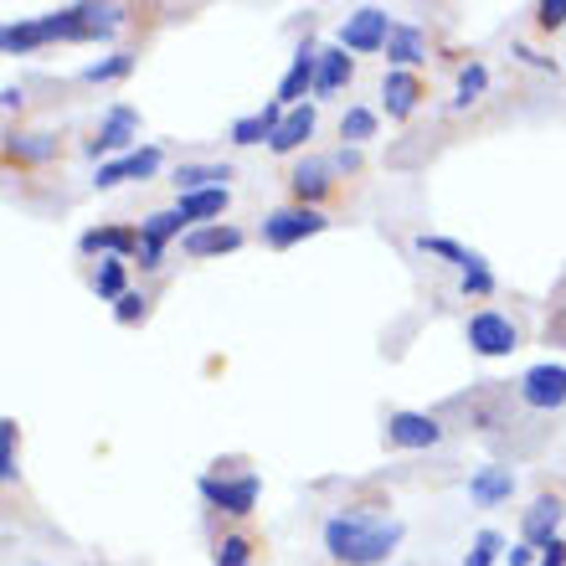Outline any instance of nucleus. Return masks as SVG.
Wrapping results in <instances>:
<instances>
[{
    "label": "nucleus",
    "mask_w": 566,
    "mask_h": 566,
    "mask_svg": "<svg viewBox=\"0 0 566 566\" xmlns=\"http://www.w3.org/2000/svg\"><path fill=\"white\" fill-rule=\"evenodd\" d=\"M463 294H494V279H490V269L463 273Z\"/></svg>",
    "instance_id": "c9c22d12"
},
{
    "label": "nucleus",
    "mask_w": 566,
    "mask_h": 566,
    "mask_svg": "<svg viewBox=\"0 0 566 566\" xmlns=\"http://www.w3.org/2000/svg\"><path fill=\"white\" fill-rule=\"evenodd\" d=\"M484 83H490V73H484L479 62H469V67H463V73H459V104H463V108L474 104L479 93H484Z\"/></svg>",
    "instance_id": "2f4dec72"
},
{
    "label": "nucleus",
    "mask_w": 566,
    "mask_h": 566,
    "mask_svg": "<svg viewBox=\"0 0 566 566\" xmlns=\"http://www.w3.org/2000/svg\"><path fill=\"white\" fill-rule=\"evenodd\" d=\"M36 42H46V27H42V21H21V27H6V36H0V46H6V52H31Z\"/></svg>",
    "instance_id": "a878e982"
},
{
    "label": "nucleus",
    "mask_w": 566,
    "mask_h": 566,
    "mask_svg": "<svg viewBox=\"0 0 566 566\" xmlns=\"http://www.w3.org/2000/svg\"><path fill=\"white\" fill-rule=\"evenodd\" d=\"M114 314H119V325H135L139 314H145V294H124V298H119V310H114Z\"/></svg>",
    "instance_id": "f704fd0d"
},
{
    "label": "nucleus",
    "mask_w": 566,
    "mask_h": 566,
    "mask_svg": "<svg viewBox=\"0 0 566 566\" xmlns=\"http://www.w3.org/2000/svg\"><path fill=\"white\" fill-rule=\"evenodd\" d=\"M387 57H391V62H397V67H402V73H407L412 62H422V57H428V36H422L418 27H397V31H391V42H387Z\"/></svg>",
    "instance_id": "4be33fe9"
},
{
    "label": "nucleus",
    "mask_w": 566,
    "mask_h": 566,
    "mask_svg": "<svg viewBox=\"0 0 566 566\" xmlns=\"http://www.w3.org/2000/svg\"><path fill=\"white\" fill-rule=\"evenodd\" d=\"M0 104H6V108H21V104H27V93H21V88H6V93H0Z\"/></svg>",
    "instance_id": "ea45409f"
},
{
    "label": "nucleus",
    "mask_w": 566,
    "mask_h": 566,
    "mask_svg": "<svg viewBox=\"0 0 566 566\" xmlns=\"http://www.w3.org/2000/svg\"><path fill=\"white\" fill-rule=\"evenodd\" d=\"M180 227H186L180 211H155V217L139 222V242H145V248H139V269H160V248L176 238Z\"/></svg>",
    "instance_id": "1a4fd4ad"
},
{
    "label": "nucleus",
    "mask_w": 566,
    "mask_h": 566,
    "mask_svg": "<svg viewBox=\"0 0 566 566\" xmlns=\"http://www.w3.org/2000/svg\"><path fill=\"white\" fill-rule=\"evenodd\" d=\"M314 67H319V46H298L294 52V67L283 73V83H279V104H289V108H298V98L304 93H314Z\"/></svg>",
    "instance_id": "9b49d317"
},
{
    "label": "nucleus",
    "mask_w": 566,
    "mask_h": 566,
    "mask_svg": "<svg viewBox=\"0 0 566 566\" xmlns=\"http://www.w3.org/2000/svg\"><path fill=\"white\" fill-rule=\"evenodd\" d=\"M510 494H515V474L500 469V463H490V469H479V474L469 479V500H474V505H500Z\"/></svg>",
    "instance_id": "a211bd4d"
},
{
    "label": "nucleus",
    "mask_w": 566,
    "mask_h": 566,
    "mask_svg": "<svg viewBox=\"0 0 566 566\" xmlns=\"http://www.w3.org/2000/svg\"><path fill=\"white\" fill-rule=\"evenodd\" d=\"M0 479H6V484L15 479V422L11 418L0 422Z\"/></svg>",
    "instance_id": "473e14b6"
},
{
    "label": "nucleus",
    "mask_w": 566,
    "mask_h": 566,
    "mask_svg": "<svg viewBox=\"0 0 566 566\" xmlns=\"http://www.w3.org/2000/svg\"><path fill=\"white\" fill-rule=\"evenodd\" d=\"M77 248L83 253H108V258H139V232H129V227H93V232H83L77 238Z\"/></svg>",
    "instance_id": "ddd939ff"
},
{
    "label": "nucleus",
    "mask_w": 566,
    "mask_h": 566,
    "mask_svg": "<svg viewBox=\"0 0 566 566\" xmlns=\"http://www.w3.org/2000/svg\"><path fill=\"white\" fill-rule=\"evenodd\" d=\"M387 443L391 448H432V443H443V428L432 418H422V412H391Z\"/></svg>",
    "instance_id": "6e6552de"
},
{
    "label": "nucleus",
    "mask_w": 566,
    "mask_h": 566,
    "mask_svg": "<svg viewBox=\"0 0 566 566\" xmlns=\"http://www.w3.org/2000/svg\"><path fill=\"white\" fill-rule=\"evenodd\" d=\"M52 155V139L46 135H15L11 139V160H46Z\"/></svg>",
    "instance_id": "7c9ffc66"
},
{
    "label": "nucleus",
    "mask_w": 566,
    "mask_h": 566,
    "mask_svg": "<svg viewBox=\"0 0 566 566\" xmlns=\"http://www.w3.org/2000/svg\"><path fill=\"white\" fill-rule=\"evenodd\" d=\"M176 211L186 222H207V217H222L227 211V191H196V196H180Z\"/></svg>",
    "instance_id": "b1692460"
},
{
    "label": "nucleus",
    "mask_w": 566,
    "mask_h": 566,
    "mask_svg": "<svg viewBox=\"0 0 566 566\" xmlns=\"http://www.w3.org/2000/svg\"><path fill=\"white\" fill-rule=\"evenodd\" d=\"M531 556H536V546H510V566H531Z\"/></svg>",
    "instance_id": "4c0bfd02"
},
{
    "label": "nucleus",
    "mask_w": 566,
    "mask_h": 566,
    "mask_svg": "<svg viewBox=\"0 0 566 566\" xmlns=\"http://www.w3.org/2000/svg\"><path fill=\"white\" fill-rule=\"evenodd\" d=\"M232 180V165H180L176 170V191L196 196V191H227Z\"/></svg>",
    "instance_id": "6ab92c4d"
},
{
    "label": "nucleus",
    "mask_w": 566,
    "mask_h": 566,
    "mask_svg": "<svg viewBox=\"0 0 566 566\" xmlns=\"http://www.w3.org/2000/svg\"><path fill=\"white\" fill-rule=\"evenodd\" d=\"M381 98H387L391 119H407V114L418 108V98H422V83L412 73H402V67H391V73L381 77Z\"/></svg>",
    "instance_id": "2eb2a0df"
},
{
    "label": "nucleus",
    "mask_w": 566,
    "mask_h": 566,
    "mask_svg": "<svg viewBox=\"0 0 566 566\" xmlns=\"http://www.w3.org/2000/svg\"><path fill=\"white\" fill-rule=\"evenodd\" d=\"M463 335H469V350H474V356H510V350L521 345V329L510 325L505 314H494V310L474 314Z\"/></svg>",
    "instance_id": "7ed1b4c3"
},
{
    "label": "nucleus",
    "mask_w": 566,
    "mask_h": 566,
    "mask_svg": "<svg viewBox=\"0 0 566 566\" xmlns=\"http://www.w3.org/2000/svg\"><path fill=\"white\" fill-rule=\"evenodd\" d=\"M180 248H186V258H217V253L242 248V232L238 227H196V232L180 238Z\"/></svg>",
    "instance_id": "4468645a"
},
{
    "label": "nucleus",
    "mask_w": 566,
    "mask_h": 566,
    "mask_svg": "<svg viewBox=\"0 0 566 566\" xmlns=\"http://www.w3.org/2000/svg\"><path fill=\"white\" fill-rule=\"evenodd\" d=\"M350 57H345V46H319V67H314V93L329 98V93H340L350 83Z\"/></svg>",
    "instance_id": "dca6fc26"
},
{
    "label": "nucleus",
    "mask_w": 566,
    "mask_h": 566,
    "mask_svg": "<svg viewBox=\"0 0 566 566\" xmlns=\"http://www.w3.org/2000/svg\"><path fill=\"white\" fill-rule=\"evenodd\" d=\"M217 566H253V541L248 536H222L217 541Z\"/></svg>",
    "instance_id": "c85d7f7f"
},
{
    "label": "nucleus",
    "mask_w": 566,
    "mask_h": 566,
    "mask_svg": "<svg viewBox=\"0 0 566 566\" xmlns=\"http://www.w3.org/2000/svg\"><path fill=\"white\" fill-rule=\"evenodd\" d=\"M129 139H139V114L129 104H114L104 114V124H98V135L88 139V155L98 160V155H108V149H124Z\"/></svg>",
    "instance_id": "0eeeda50"
},
{
    "label": "nucleus",
    "mask_w": 566,
    "mask_h": 566,
    "mask_svg": "<svg viewBox=\"0 0 566 566\" xmlns=\"http://www.w3.org/2000/svg\"><path fill=\"white\" fill-rule=\"evenodd\" d=\"M335 165H340V170H360V155H356V149H340V155H335Z\"/></svg>",
    "instance_id": "58836bf2"
},
{
    "label": "nucleus",
    "mask_w": 566,
    "mask_h": 566,
    "mask_svg": "<svg viewBox=\"0 0 566 566\" xmlns=\"http://www.w3.org/2000/svg\"><path fill=\"white\" fill-rule=\"evenodd\" d=\"M371 135H376V114H371V108H345V119H340V139L360 145V139H371Z\"/></svg>",
    "instance_id": "cd10ccee"
},
{
    "label": "nucleus",
    "mask_w": 566,
    "mask_h": 566,
    "mask_svg": "<svg viewBox=\"0 0 566 566\" xmlns=\"http://www.w3.org/2000/svg\"><path fill=\"white\" fill-rule=\"evenodd\" d=\"M402 541V525L397 521H376L366 510H340L325 521V552L345 566H376L387 562Z\"/></svg>",
    "instance_id": "f257e3e1"
},
{
    "label": "nucleus",
    "mask_w": 566,
    "mask_h": 566,
    "mask_svg": "<svg viewBox=\"0 0 566 566\" xmlns=\"http://www.w3.org/2000/svg\"><path fill=\"white\" fill-rule=\"evenodd\" d=\"M391 21L387 11H376V6H360L356 15H345V27H340V46L345 52H381V46L391 42Z\"/></svg>",
    "instance_id": "20e7f679"
},
{
    "label": "nucleus",
    "mask_w": 566,
    "mask_h": 566,
    "mask_svg": "<svg viewBox=\"0 0 566 566\" xmlns=\"http://www.w3.org/2000/svg\"><path fill=\"white\" fill-rule=\"evenodd\" d=\"M160 170V149L149 145V149H135V155H124V160H108V165H98V191H108V186H119V180H145V176H155Z\"/></svg>",
    "instance_id": "9d476101"
},
{
    "label": "nucleus",
    "mask_w": 566,
    "mask_h": 566,
    "mask_svg": "<svg viewBox=\"0 0 566 566\" xmlns=\"http://www.w3.org/2000/svg\"><path fill=\"white\" fill-rule=\"evenodd\" d=\"M279 124H283V104L258 108V114H248V119L232 124V145H263V139H273Z\"/></svg>",
    "instance_id": "aec40b11"
},
{
    "label": "nucleus",
    "mask_w": 566,
    "mask_h": 566,
    "mask_svg": "<svg viewBox=\"0 0 566 566\" xmlns=\"http://www.w3.org/2000/svg\"><path fill=\"white\" fill-rule=\"evenodd\" d=\"M500 552H505V536H500V531H479L474 546H469V556H463V566H494Z\"/></svg>",
    "instance_id": "bb28decb"
},
{
    "label": "nucleus",
    "mask_w": 566,
    "mask_h": 566,
    "mask_svg": "<svg viewBox=\"0 0 566 566\" xmlns=\"http://www.w3.org/2000/svg\"><path fill=\"white\" fill-rule=\"evenodd\" d=\"M129 67H135V57H129V52H114V57H104V62H93L88 73V83H108V77H124L129 73Z\"/></svg>",
    "instance_id": "c756f323"
},
{
    "label": "nucleus",
    "mask_w": 566,
    "mask_h": 566,
    "mask_svg": "<svg viewBox=\"0 0 566 566\" xmlns=\"http://www.w3.org/2000/svg\"><path fill=\"white\" fill-rule=\"evenodd\" d=\"M93 289H98V298H124V258H104L93 273Z\"/></svg>",
    "instance_id": "393cba45"
},
{
    "label": "nucleus",
    "mask_w": 566,
    "mask_h": 566,
    "mask_svg": "<svg viewBox=\"0 0 566 566\" xmlns=\"http://www.w3.org/2000/svg\"><path fill=\"white\" fill-rule=\"evenodd\" d=\"M418 248H422V253H432V258H448V263H453V269H463V273L484 269V258L469 253V248H459V242H448V238H428V232H422Z\"/></svg>",
    "instance_id": "5701e85b"
},
{
    "label": "nucleus",
    "mask_w": 566,
    "mask_h": 566,
    "mask_svg": "<svg viewBox=\"0 0 566 566\" xmlns=\"http://www.w3.org/2000/svg\"><path fill=\"white\" fill-rule=\"evenodd\" d=\"M521 397L525 407H536V412H556V407H566V366H531V371L521 376Z\"/></svg>",
    "instance_id": "423d86ee"
},
{
    "label": "nucleus",
    "mask_w": 566,
    "mask_h": 566,
    "mask_svg": "<svg viewBox=\"0 0 566 566\" xmlns=\"http://www.w3.org/2000/svg\"><path fill=\"white\" fill-rule=\"evenodd\" d=\"M310 135H314V108H310V104H298V108H289V114H283V124L273 129L269 149H273V155H289V149H298Z\"/></svg>",
    "instance_id": "f3484780"
},
{
    "label": "nucleus",
    "mask_w": 566,
    "mask_h": 566,
    "mask_svg": "<svg viewBox=\"0 0 566 566\" xmlns=\"http://www.w3.org/2000/svg\"><path fill=\"white\" fill-rule=\"evenodd\" d=\"M289 191L298 196V207H304V201H319V196H329V165H325V160L294 165V176H289Z\"/></svg>",
    "instance_id": "412c9836"
},
{
    "label": "nucleus",
    "mask_w": 566,
    "mask_h": 566,
    "mask_svg": "<svg viewBox=\"0 0 566 566\" xmlns=\"http://www.w3.org/2000/svg\"><path fill=\"white\" fill-rule=\"evenodd\" d=\"M258 474H238V479H217V474H207L201 479V500L207 505H217L222 515H253V505H258Z\"/></svg>",
    "instance_id": "f03ea898"
},
{
    "label": "nucleus",
    "mask_w": 566,
    "mask_h": 566,
    "mask_svg": "<svg viewBox=\"0 0 566 566\" xmlns=\"http://www.w3.org/2000/svg\"><path fill=\"white\" fill-rule=\"evenodd\" d=\"M556 525H562V500H536V505L525 510V521H521L525 546H536V552L556 546Z\"/></svg>",
    "instance_id": "f8f14e48"
},
{
    "label": "nucleus",
    "mask_w": 566,
    "mask_h": 566,
    "mask_svg": "<svg viewBox=\"0 0 566 566\" xmlns=\"http://www.w3.org/2000/svg\"><path fill=\"white\" fill-rule=\"evenodd\" d=\"M536 21H541V27H566V0H541Z\"/></svg>",
    "instance_id": "72a5a7b5"
},
{
    "label": "nucleus",
    "mask_w": 566,
    "mask_h": 566,
    "mask_svg": "<svg viewBox=\"0 0 566 566\" xmlns=\"http://www.w3.org/2000/svg\"><path fill=\"white\" fill-rule=\"evenodd\" d=\"M541 566H566V541L546 546V552H541Z\"/></svg>",
    "instance_id": "e433bc0d"
},
{
    "label": "nucleus",
    "mask_w": 566,
    "mask_h": 566,
    "mask_svg": "<svg viewBox=\"0 0 566 566\" xmlns=\"http://www.w3.org/2000/svg\"><path fill=\"white\" fill-rule=\"evenodd\" d=\"M314 232H325V217L314 207H283L263 222V242H269V248H294V242L314 238Z\"/></svg>",
    "instance_id": "39448f33"
}]
</instances>
